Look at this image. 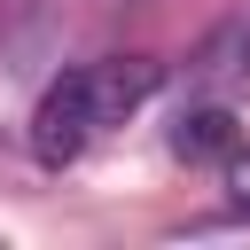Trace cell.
<instances>
[{
    "label": "cell",
    "mask_w": 250,
    "mask_h": 250,
    "mask_svg": "<svg viewBox=\"0 0 250 250\" xmlns=\"http://www.w3.org/2000/svg\"><path fill=\"white\" fill-rule=\"evenodd\" d=\"M94 133H102V125H94V109H86V86H78V70H62V78L39 94V109H31V156H39L47 172H62V164L86 156Z\"/></svg>",
    "instance_id": "6da1fadb"
},
{
    "label": "cell",
    "mask_w": 250,
    "mask_h": 250,
    "mask_svg": "<svg viewBox=\"0 0 250 250\" xmlns=\"http://www.w3.org/2000/svg\"><path fill=\"white\" fill-rule=\"evenodd\" d=\"M219 172H227V195H234V211H250V141H234V156H227Z\"/></svg>",
    "instance_id": "277c9868"
},
{
    "label": "cell",
    "mask_w": 250,
    "mask_h": 250,
    "mask_svg": "<svg viewBox=\"0 0 250 250\" xmlns=\"http://www.w3.org/2000/svg\"><path fill=\"white\" fill-rule=\"evenodd\" d=\"M234 141H242V125H234L227 102H195V109H180V125H172V156H188V164H227Z\"/></svg>",
    "instance_id": "3957f363"
},
{
    "label": "cell",
    "mask_w": 250,
    "mask_h": 250,
    "mask_svg": "<svg viewBox=\"0 0 250 250\" xmlns=\"http://www.w3.org/2000/svg\"><path fill=\"white\" fill-rule=\"evenodd\" d=\"M78 86H86L94 125H125V117L164 86V62H156V55H109V62H86Z\"/></svg>",
    "instance_id": "7a4b0ae2"
}]
</instances>
